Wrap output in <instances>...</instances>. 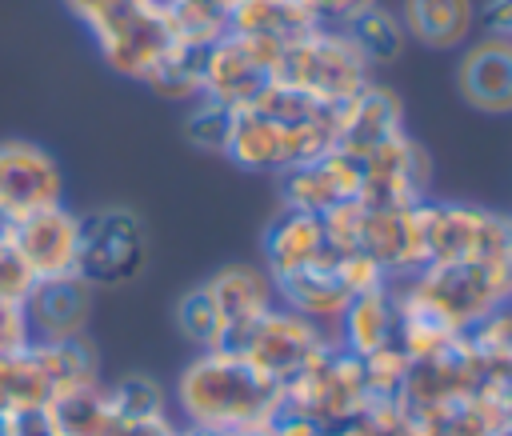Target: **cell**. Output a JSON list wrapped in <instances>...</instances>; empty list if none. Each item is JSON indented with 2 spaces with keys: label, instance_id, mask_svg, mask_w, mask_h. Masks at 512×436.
Instances as JSON below:
<instances>
[{
  "label": "cell",
  "instance_id": "6da1fadb",
  "mask_svg": "<svg viewBox=\"0 0 512 436\" xmlns=\"http://www.w3.org/2000/svg\"><path fill=\"white\" fill-rule=\"evenodd\" d=\"M176 400L192 428L228 436H268L272 412L280 404V384L256 372L240 352L208 348L184 368Z\"/></svg>",
  "mask_w": 512,
  "mask_h": 436
},
{
  "label": "cell",
  "instance_id": "7a4b0ae2",
  "mask_svg": "<svg viewBox=\"0 0 512 436\" xmlns=\"http://www.w3.org/2000/svg\"><path fill=\"white\" fill-rule=\"evenodd\" d=\"M272 80L304 92L308 100H316L324 108H336L368 84V60L360 56L348 28L316 24L284 44Z\"/></svg>",
  "mask_w": 512,
  "mask_h": 436
},
{
  "label": "cell",
  "instance_id": "3957f363",
  "mask_svg": "<svg viewBox=\"0 0 512 436\" xmlns=\"http://www.w3.org/2000/svg\"><path fill=\"white\" fill-rule=\"evenodd\" d=\"M148 260V232L132 208H96L80 216L76 276L92 288H116L140 276Z\"/></svg>",
  "mask_w": 512,
  "mask_h": 436
},
{
  "label": "cell",
  "instance_id": "277c9868",
  "mask_svg": "<svg viewBox=\"0 0 512 436\" xmlns=\"http://www.w3.org/2000/svg\"><path fill=\"white\" fill-rule=\"evenodd\" d=\"M52 204H64L60 160L36 140H0V228Z\"/></svg>",
  "mask_w": 512,
  "mask_h": 436
},
{
  "label": "cell",
  "instance_id": "5b68a950",
  "mask_svg": "<svg viewBox=\"0 0 512 436\" xmlns=\"http://www.w3.org/2000/svg\"><path fill=\"white\" fill-rule=\"evenodd\" d=\"M0 236L12 244V252L24 260L32 280H60L76 276L80 260V216L64 204L40 208L24 220H12L0 228Z\"/></svg>",
  "mask_w": 512,
  "mask_h": 436
},
{
  "label": "cell",
  "instance_id": "8992f818",
  "mask_svg": "<svg viewBox=\"0 0 512 436\" xmlns=\"http://www.w3.org/2000/svg\"><path fill=\"white\" fill-rule=\"evenodd\" d=\"M96 44H100L104 60H108L120 76L148 80V76L156 72V64L176 48L172 20H168L164 0H156V4H148V8H136V12H128L124 20L108 24L104 32H96Z\"/></svg>",
  "mask_w": 512,
  "mask_h": 436
},
{
  "label": "cell",
  "instance_id": "52a82bcc",
  "mask_svg": "<svg viewBox=\"0 0 512 436\" xmlns=\"http://www.w3.org/2000/svg\"><path fill=\"white\" fill-rule=\"evenodd\" d=\"M20 304H24L32 340H40V344L76 340V336H84V328L92 320V284L80 276L36 280Z\"/></svg>",
  "mask_w": 512,
  "mask_h": 436
},
{
  "label": "cell",
  "instance_id": "ba28073f",
  "mask_svg": "<svg viewBox=\"0 0 512 436\" xmlns=\"http://www.w3.org/2000/svg\"><path fill=\"white\" fill-rule=\"evenodd\" d=\"M456 88L476 112H512V36H484L468 44L456 64Z\"/></svg>",
  "mask_w": 512,
  "mask_h": 436
},
{
  "label": "cell",
  "instance_id": "9c48e42d",
  "mask_svg": "<svg viewBox=\"0 0 512 436\" xmlns=\"http://www.w3.org/2000/svg\"><path fill=\"white\" fill-rule=\"evenodd\" d=\"M200 80H204V96L224 104V108H244L260 96V88L272 80L256 56L248 52L244 36L236 32H224L216 44L204 48V60H200Z\"/></svg>",
  "mask_w": 512,
  "mask_h": 436
},
{
  "label": "cell",
  "instance_id": "30bf717a",
  "mask_svg": "<svg viewBox=\"0 0 512 436\" xmlns=\"http://www.w3.org/2000/svg\"><path fill=\"white\" fill-rule=\"evenodd\" d=\"M204 288H208L212 304L220 308V316L228 324V344L224 348H236L240 336L272 308V280H268V272H260L252 264H228Z\"/></svg>",
  "mask_w": 512,
  "mask_h": 436
},
{
  "label": "cell",
  "instance_id": "8fae6325",
  "mask_svg": "<svg viewBox=\"0 0 512 436\" xmlns=\"http://www.w3.org/2000/svg\"><path fill=\"white\" fill-rule=\"evenodd\" d=\"M328 240H324V224L316 212H300V208H288L280 212L268 232H264V256H268V268L272 276H292L308 264H320L328 256Z\"/></svg>",
  "mask_w": 512,
  "mask_h": 436
},
{
  "label": "cell",
  "instance_id": "7c38bea8",
  "mask_svg": "<svg viewBox=\"0 0 512 436\" xmlns=\"http://www.w3.org/2000/svg\"><path fill=\"white\" fill-rule=\"evenodd\" d=\"M56 396L44 348L32 340L16 352H0V420L20 412H44Z\"/></svg>",
  "mask_w": 512,
  "mask_h": 436
},
{
  "label": "cell",
  "instance_id": "4fadbf2b",
  "mask_svg": "<svg viewBox=\"0 0 512 436\" xmlns=\"http://www.w3.org/2000/svg\"><path fill=\"white\" fill-rule=\"evenodd\" d=\"M400 24L424 48L448 52V48H460L472 36L476 4L472 0H404L400 4Z\"/></svg>",
  "mask_w": 512,
  "mask_h": 436
},
{
  "label": "cell",
  "instance_id": "5bb4252c",
  "mask_svg": "<svg viewBox=\"0 0 512 436\" xmlns=\"http://www.w3.org/2000/svg\"><path fill=\"white\" fill-rule=\"evenodd\" d=\"M44 420H48L52 436H116V428H120L112 396H108V388H100V380L56 396L44 408Z\"/></svg>",
  "mask_w": 512,
  "mask_h": 436
},
{
  "label": "cell",
  "instance_id": "9a60e30c",
  "mask_svg": "<svg viewBox=\"0 0 512 436\" xmlns=\"http://www.w3.org/2000/svg\"><path fill=\"white\" fill-rule=\"evenodd\" d=\"M224 156H232L240 168H284V124L252 104L232 108V132Z\"/></svg>",
  "mask_w": 512,
  "mask_h": 436
},
{
  "label": "cell",
  "instance_id": "2e32d148",
  "mask_svg": "<svg viewBox=\"0 0 512 436\" xmlns=\"http://www.w3.org/2000/svg\"><path fill=\"white\" fill-rule=\"evenodd\" d=\"M316 24L320 20L300 0H228V32L240 36H272L288 44Z\"/></svg>",
  "mask_w": 512,
  "mask_h": 436
},
{
  "label": "cell",
  "instance_id": "e0dca14e",
  "mask_svg": "<svg viewBox=\"0 0 512 436\" xmlns=\"http://www.w3.org/2000/svg\"><path fill=\"white\" fill-rule=\"evenodd\" d=\"M340 316H344V340H348V352H352V356H360V360H364L368 352H376V348L392 344L396 308H392V300L384 296V288L356 292Z\"/></svg>",
  "mask_w": 512,
  "mask_h": 436
},
{
  "label": "cell",
  "instance_id": "ac0fdd59",
  "mask_svg": "<svg viewBox=\"0 0 512 436\" xmlns=\"http://www.w3.org/2000/svg\"><path fill=\"white\" fill-rule=\"evenodd\" d=\"M344 28H348V36L356 40V48H360V56L368 60V68H372V64H392V60L404 52V40H408L400 16H392V12L380 8V4L364 8V12H360L356 20H348Z\"/></svg>",
  "mask_w": 512,
  "mask_h": 436
},
{
  "label": "cell",
  "instance_id": "d6986e66",
  "mask_svg": "<svg viewBox=\"0 0 512 436\" xmlns=\"http://www.w3.org/2000/svg\"><path fill=\"white\" fill-rule=\"evenodd\" d=\"M176 328H180L192 344H200L204 352L228 344V324H224V316H220V308L212 304V296H208L204 284L180 296V304H176Z\"/></svg>",
  "mask_w": 512,
  "mask_h": 436
},
{
  "label": "cell",
  "instance_id": "ffe728a7",
  "mask_svg": "<svg viewBox=\"0 0 512 436\" xmlns=\"http://www.w3.org/2000/svg\"><path fill=\"white\" fill-rule=\"evenodd\" d=\"M112 408L120 420H148V416H164V388L152 376H124L120 384L108 388Z\"/></svg>",
  "mask_w": 512,
  "mask_h": 436
},
{
  "label": "cell",
  "instance_id": "44dd1931",
  "mask_svg": "<svg viewBox=\"0 0 512 436\" xmlns=\"http://www.w3.org/2000/svg\"><path fill=\"white\" fill-rule=\"evenodd\" d=\"M184 132H188V140H192L196 148H204V152H224V148H228V132H232V108H224V104H216V100L204 96V100L192 108Z\"/></svg>",
  "mask_w": 512,
  "mask_h": 436
},
{
  "label": "cell",
  "instance_id": "7402d4cb",
  "mask_svg": "<svg viewBox=\"0 0 512 436\" xmlns=\"http://www.w3.org/2000/svg\"><path fill=\"white\" fill-rule=\"evenodd\" d=\"M64 4H68V12H72L76 20H84L88 32L96 36V32H104L108 24L124 20V16L136 12V8H148V4H156V0H64Z\"/></svg>",
  "mask_w": 512,
  "mask_h": 436
},
{
  "label": "cell",
  "instance_id": "603a6c76",
  "mask_svg": "<svg viewBox=\"0 0 512 436\" xmlns=\"http://www.w3.org/2000/svg\"><path fill=\"white\" fill-rule=\"evenodd\" d=\"M32 272L24 268V260L12 252V244L0 236V300H24L32 288Z\"/></svg>",
  "mask_w": 512,
  "mask_h": 436
},
{
  "label": "cell",
  "instance_id": "cb8c5ba5",
  "mask_svg": "<svg viewBox=\"0 0 512 436\" xmlns=\"http://www.w3.org/2000/svg\"><path fill=\"white\" fill-rule=\"evenodd\" d=\"M24 344H32L24 304L20 300H0V352H16Z\"/></svg>",
  "mask_w": 512,
  "mask_h": 436
},
{
  "label": "cell",
  "instance_id": "d4e9b609",
  "mask_svg": "<svg viewBox=\"0 0 512 436\" xmlns=\"http://www.w3.org/2000/svg\"><path fill=\"white\" fill-rule=\"evenodd\" d=\"M320 24L324 20H336V24H348V20H356L364 8H372L376 0H300Z\"/></svg>",
  "mask_w": 512,
  "mask_h": 436
},
{
  "label": "cell",
  "instance_id": "484cf974",
  "mask_svg": "<svg viewBox=\"0 0 512 436\" xmlns=\"http://www.w3.org/2000/svg\"><path fill=\"white\" fill-rule=\"evenodd\" d=\"M116 436H180V432L172 428V420L164 412V416H148V420H120Z\"/></svg>",
  "mask_w": 512,
  "mask_h": 436
},
{
  "label": "cell",
  "instance_id": "4316f807",
  "mask_svg": "<svg viewBox=\"0 0 512 436\" xmlns=\"http://www.w3.org/2000/svg\"><path fill=\"white\" fill-rule=\"evenodd\" d=\"M484 28H488V36H512V0H488Z\"/></svg>",
  "mask_w": 512,
  "mask_h": 436
},
{
  "label": "cell",
  "instance_id": "83f0119b",
  "mask_svg": "<svg viewBox=\"0 0 512 436\" xmlns=\"http://www.w3.org/2000/svg\"><path fill=\"white\" fill-rule=\"evenodd\" d=\"M492 436H512V428H500V432H492Z\"/></svg>",
  "mask_w": 512,
  "mask_h": 436
}]
</instances>
